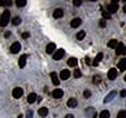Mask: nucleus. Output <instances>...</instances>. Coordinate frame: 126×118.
Returning <instances> with one entry per match:
<instances>
[{
    "label": "nucleus",
    "instance_id": "1",
    "mask_svg": "<svg viewBox=\"0 0 126 118\" xmlns=\"http://www.w3.org/2000/svg\"><path fill=\"white\" fill-rule=\"evenodd\" d=\"M9 21H10V11L9 10H4L1 17H0V26H1V27L8 26Z\"/></svg>",
    "mask_w": 126,
    "mask_h": 118
},
{
    "label": "nucleus",
    "instance_id": "2",
    "mask_svg": "<svg viewBox=\"0 0 126 118\" xmlns=\"http://www.w3.org/2000/svg\"><path fill=\"white\" fill-rule=\"evenodd\" d=\"M117 8H119V6H117V1H112L110 5L106 6V12L110 14V15H111V14H115V12L117 11Z\"/></svg>",
    "mask_w": 126,
    "mask_h": 118
},
{
    "label": "nucleus",
    "instance_id": "3",
    "mask_svg": "<svg viewBox=\"0 0 126 118\" xmlns=\"http://www.w3.org/2000/svg\"><path fill=\"white\" fill-rule=\"evenodd\" d=\"M10 50H11V53H14V54L19 53V52L21 50V44H20L19 42H14V43L11 44V47H10Z\"/></svg>",
    "mask_w": 126,
    "mask_h": 118
},
{
    "label": "nucleus",
    "instance_id": "4",
    "mask_svg": "<svg viewBox=\"0 0 126 118\" xmlns=\"http://www.w3.org/2000/svg\"><path fill=\"white\" fill-rule=\"evenodd\" d=\"M115 50H116V55H122V54H125V46H124V43H117V46H116V48H115Z\"/></svg>",
    "mask_w": 126,
    "mask_h": 118
},
{
    "label": "nucleus",
    "instance_id": "5",
    "mask_svg": "<svg viewBox=\"0 0 126 118\" xmlns=\"http://www.w3.org/2000/svg\"><path fill=\"white\" fill-rule=\"evenodd\" d=\"M63 57H64V49H57V52L53 54L54 60H61Z\"/></svg>",
    "mask_w": 126,
    "mask_h": 118
},
{
    "label": "nucleus",
    "instance_id": "6",
    "mask_svg": "<svg viewBox=\"0 0 126 118\" xmlns=\"http://www.w3.org/2000/svg\"><path fill=\"white\" fill-rule=\"evenodd\" d=\"M22 95H24V90H22L21 87H15V89L13 90V96H14V98H20Z\"/></svg>",
    "mask_w": 126,
    "mask_h": 118
},
{
    "label": "nucleus",
    "instance_id": "7",
    "mask_svg": "<svg viewBox=\"0 0 126 118\" xmlns=\"http://www.w3.org/2000/svg\"><path fill=\"white\" fill-rule=\"evenodd\" d=\"M117 76V70L115 68H111L109 71H108V79L109 80H115Z\"/></svg>",
    "mask_w": 126,
    "mask_h": 118
},
{
    "label": "nucleus",
    "instance_id": "8",
    "mask_svg": "<svg viewBox=\"0 0 126 118\" xmlns=\"http://www.w3.org/2000/svg\"><path fill=\"white\" fill-rule=\"evenodd\" d=\"M69 76H71V73H69V70H68V69L62 70V71H61V74H59V78H61L62 80H67Z\"/></svg>",
    "mask_w": 126,
    "mask_h": 118
},
{
    "label": "nucleus",
    "instance_id": "9",
    "mask_svg": "<svg viewBox=\"0 0 126 118\" xmlns=\"http://www.w3.org/2000/svg\"><path fill=\"white\" fill-rule=\"evenodd\" d=\"M52 96H53V98H62L63 91H62L61 89H54L53 92H52Z\"/></svg>",
    "mask_w": 126,
    "mask_h": 118
},
{
    "label": "nucleus",
    "instance_id": "10",
    "mask_svg": "<svg viewBox=\"0 0 126 118\" xmlns=\"http://www.w3.org/2000/svg\"><path fill=\"white\" fill-rule=\"evenodd\" d=\"M80 24H82V19H79V17H76L71 21V26L73 28H77L78 26H80Z\"/></svg>",
    "mask_w": 126,
    "mask_h": 118
},
{
    "label": "nucleus",
    "instance_id": "11",
    "mask_svg": "<svg viewBox=\"0 0 126 118\" xmlns=\"http://www.w3.org/2000/svg\"><path fill=\"white\" fill-rule=\"evenodd\" d=\"M63 14H64V11H63V9H56L53 11V17L54 19H61L63 16Z\"/></svg>",
    "mask_w": 126,
    "mask_h": 118
},
{
    "label": "nucleus",
    "instance_id": "12",
    "mask_svg": "<svg viewBox=\"0 0 126 118\" xmlns=\"http://www.w3.org/2000/svg\"><path fill=\"white\" fill-rule=\"evenodd\" d=\"M115 96H116V92H115V91H111V92H110V94H109V95H108L105 98H104V102H105V103H108V102H111V101L115 98Z\"/></svg>",
    "mask_w": 126,
    "mask_h": 118
},
{
    "label": "nucleus",
    "instance_id": "13",
    "mask_svg": "<svg viewBox=\"0 0 126 118\" xmlns=\"http://www.w3.org/2000/svg\"><path fill=\"white\" fill-rule=\"evenodd\" d=\"M77 105H78V102H77V98H74V97L69 98V100H68V102H67V106H68V107H71V108L77 107Z\"/></svg>",
    "mask_w": 126,
    "mask_h": 118
},
{
    "label": "nucleus",
    "instance_id": "14",
    "mask_svg": "<svg viewBox=\"0 0 126 118\" xmlns=\"http://www.w3.org/2000/svg\"><path fill=\"white\" fill-rule=\"evenodd\" d=\"M51 78H52V83L54 86H58L59 85V79L57 76V73H51Z\"/></svg>",
    "mask_w": 126,
    "mask_h": 118
},
{
    "label": "nucleus",
    "instance_id": "15",
    "mask_svg": "<svg viewBox=\"0 0 126 118\" xmlns=\"http://www.w3.org/2000/svg\"><path fill=\"white\" fill-rule=\"evenodd\" d=\"M54 49H56V44H54V43H48V44H47V47H46V52H47L48 54L53 53V52H54Z\"/></svg>",
    "mask_w": 126,
    "mask_h": 118
},
{
    "label": "nucleus",
    "instance_id": "16",
    "mask_svg": "<svg viewBox=\"0 0 126 118\" xmlns=\"http://www.w3.org/2000/svg\"><path fill=\"white\" fill-rule=\"evenodd\" d=\"M26 59H27V55H25V54L20 57V59H19V65H20V68H24V67H25Z\"/></svg>",
    "mask_w": 126,
    "mask_h": 118
},
{
    "label": "nucleus",
    "instance_id": "17",
    "mask_svg": "<svg viewBox=\"0 0 126 118\" xmlns=\"http://www.w3.org/2000/svg\"><path fill=\"white\" fill-rule=\"evenodd\" d=\"M47 114H48V108H47V107H41V108L38 109V116L46 117Z\"/></svg>",
    "mask_w": 126,
    "mask_h": 118
},
{
    "label": "nucleus",
    "instance_id": "18",
    "mask_svg": "<svg viewBox=\"0 0 126 118\" xmlns=\"http://www.w3.org/2000/svg\"><path fill=\"white\" fill-rule=\"evenodd\" d=\"M119 69H120V71H125V69H126V59L125 58L119 62Z\"/></svg>",
    "mask_w": 126,
    "mask_h": 118
},
{
    "label": "nucleus",
    "instance_id": "19",
    "mask_svg": "<svg viewBox=\"0 0 126 118\" xmlns=\"http://www.w3.org/2000/svg\"><path fill=\"white\" fill-rule=\"evenodd\" d=\"M103 57H104V54L103 53H99L96 57H95V59H94V62H93V65H98L99 63H100V60L103 59Z\"/></svg>",
    "mask_w": 126,
    "mask_h": 118
},
{
    "label": "nucleus",
    "instance_id": "20",
    "mask_svg": "<svg viewBox=\"0 0 126 118\" xmlns=\"http://www.w3.org/2000/svg\"><path fill=\"white\" fill-rule=\"evenodd\" d=\"M36 100H37V95H36V94H30V95L27 96V102H29V103H33Z\"/></svg>",
    "mask_w": 126,
    "mask_h": 118
},
{
    "label": "nucleus",
    "instance_id": "21",
    "mask_svg": "<svg viewBox=\"0 0 126 118\" xmlns=\"http://www.w3.org/2000/svg\"><path fill=\"white\" fill-rule=\"evenodd\" d=\"M77 63H78V60H77L76 58H69L68 62H67V64L69 67H77Z\"/></svg>",
    "mask_w": 126,
    "mask_h": 118
},
{
    "label": "nucleus",
    "instance_id": "22",
    "mask_svg": "<svg viewBox=\"0 0 126 118\" xmlns=\"http://www.w3.org/2000/svg\"><path fill=\"white\" fill-rule=\"evenodd\" d=\"M84 37H85V32H84V31L78 32V33H77V36H76L77 41H82V39H84Z\"/></svg>",
    "mask_w": 126,
    "mask_h": 118
},
{
    "label": "nucleus",
    "instance_id": "23",
    "mask_svg": "<svg viewBox=\"0 0 126 118\" xmlns=\"http://www.w3.org/2000/svg\"><path fill=\"white\" fill-rule=\"evenodd\" d=\"M116 46H117V41L116 39H111L108 43V47H110V48H116Z\"/></svg>",
    "mask_w": 126,
    "mask_h": 118
},
{
    "label": "nucleus",
    "instance_id": "24",
    "mask_svg": "<svg viewBox=\"0 0 126 118\" xmlns=\"http://www.w3.org/2000/svg\"><path fill=\"white\" fill-rule=\"evenodd\" d=\"M109 117H110V112L109 111H103L99 114V118H109Z\"/></svg>",
    "mask_w": 126,
    "mask_h": 118
},
{
    "label": "nucleus",
    "instance_id": "25",
    "mask_svg": "<svg viewBox=\"0 0 126 118\" xmlns=\"http://www.w3.org/2000/svg\"><path fill=\"white\" fill-rule=\"evenodd\" d=\"M20 24H21V19H20V17L16 16V17L13 19V25H14V26H17V25H20Z\"/></svg>",
    "mask_w": 126,
    "mask_h": 118
},
{
    "label": "nucleus",
    "instance_id": "26",
    "mask_svg": "<svg viewBox=\"0 0 126 118\" xmlns=\"http://www.w3.org/2000/svg\"><path fill=\"white\" fill-rule=\"evenodd\" d=\"M25 5H26V1H25V0H17V1H16V6L22 8V6H25Z\"/></svg>",
    "mask_w": 126,
    "mask_h": 118
},
{
    "label": "nucleus",
    "instance_id": "27",
    "mask_svg": "<svg viewBox=\"0 0 126 118\" xmlns=\"http://www.w3.org/2000/svg\"><path fill=\"white\" fill-rule=\"evenodd\" d=\"M117 118H126V111H120L117 114Z\"/></svg>",
    "mask_w": 126,
    "mask_h": 118
},
{
    "label": "nucleus",
    "instance_id": "28",
    "mask_svg": "<svg viewBox=\"0 0 126 118\" xmlns=\"http://www.w3.org/2000/svg\"><path fill=\"white\" fill-rule=\"evenodd\" d=\"M93 83H94V84H99V83H100V76H96V75L93 76Z\"/></svg>",
    "mask_w": 126,
    "mask_h": 118
},
{
    "label": "nucleus",
    "instance_id": "29",
    "mask_svg": "<svg viewBox=\"0 0 126 118\" xmlns=\"http://www.w3.org/2000/svg\"><path fill=\"white\" fill-rule=\"evenodd\" d=\"M74 76H76V78H80V76H82V73H80L79 69H76V71H74Z\"/></svg>",
    "mask_w": 126,
    "mask_h": 118
},
{
    "label": "nucleus",
    "instance_id": "30",
    "mask_svg": "<svg viewBox=\"0 0 126 118\" xmlns=\"http://www.w3.org/2000/svg\"><path fill=\"white\" fill-rule=\"evenodd\" d=\"M83 95H84V97H85V98H88V97H90V95H92V92H90L89 90H85V91L83 92Z\"/></svg>",
    "mask_w": 126,
    "mask_h": 118
},
{
    "label": "nucleus",
    "instance_id": "31",
    "mask_svg": "<svg viewBox=\"0 0 126 118\" xmlns=\"http://www.w3.org/2000/svg\"><path fill=\"white\" fill-rule=\"evenodd\" d=\"M73 5H74V6H80V5H82V1H80V0H74Z\"/></svg>",
    "mask_w": 126,
    "mask_h": 118
},
{
    "label": "nucleus",
    "instance_id": "32",
    "mask_svg": "<svg viewBox=\"0 0 126 118\" xmlns=\"http://www.w3.org/2000/svg\"><path fill=\"white\" fill-rule=\"evenodd\" d=\"M103 16H104V20H105V19H110V14H108V12H105V11H103Z\"/></svg>",
    "mask_w": 126,
    "mask_h": 118
},
{
    "label": "nucleus",
    "instance_id": "33",
    "mask_svg": "<svg viewBox=\"0 0 126 118\" xmlns=\"http://www.w3.org/2000/svg\"><path fill=\"white\" fill-rule=\"evenodd\" d=\"M26 117H27V118H32V111H27Z\"/></svg>",
    "mask_w": 126,
    "mask_h": 118
},
{
    "label": "nucleus",
    "instance_id": "34",
    "mask_svg": "<svg viewBox=\"0 0 126 118\" xmlns=\"http://www.w3.org/2000/svg\"><path fill=\"white\" fill-rule=\"evenodd\" d=\"M105 25H106V22H105V20H104V19H103V20H101V21H100V26H101V27H104V26H105Z\"/></svg>",
    "mask_w": 126,
    "mask_h": 118
},
{
    "label": "nucleus",
    "instance_id": "35",
    "mask_svg": "<svg viewBox=\"0 0 126 118\" xmlns=\"http://www.w3.org/2000/svg\"><path fill=\"white\" fill-rule=\"evenodd\" d=\"M120 95H121V97H125V96H126V91H125V90H122V91L120 92Z\"/></svg>",
    "mask_w": 126,
    "mask_h": 118
},
{
    "label": "nucleus",
    "instance_id": "36",
    "mask_svg": "<svg viewBox=\"0 0 126 118\" xmlns=\"http://www.w3.org/2000/svg\"><path fill=\"white\" fill-rule=\"evenodd\" d=\"M22 37H24V38H29L30 35H29V33H22Z\"/></svg>",
    "mask_w": 126,
    "mask_h": 118
},
{
    "label": "nucleus",
    "instance_id": "37",
    "mask_svg": "<svg viewBox=\"0 0 126 118\" xmlns=\"http://www.w3.org/2000/svg\"><path fill=\"white\" fill-rule=\"evenodd\" d=\"M64 118H74V117H73V114H67Z\"/></svg>",
    "mask_w": 126,
    "mask_h": 118
},
{
    "label": "nucleus",
    "instance_id": "38",
    "mask_svg": "<svg viewBox=\"0 0 126 118\" xmlns=\"http://www.w3.org/2000/svg\"><path fill=\"white\" fill-rule=\"evenodd\" d=\"M85 63H87V64H90V59H89V58H85Z\"/></svg>",
    "mask_w": 126,
    "mask_h": 118
},
{
    "label": "nucleus",
    "instance_id": "39",
    "mask_svg": "<svg viewBox=\"0 0 126 118\" xmlns=\"http://www.w3.org/2000/svg\"><path fill=\"white\" fill-rule=\"evenodd\" d=\"M17 118H22V114H19V117Z\"/></svg>",
    "mask_w": 126,
    "mask_h": 118
}]
</instances>
